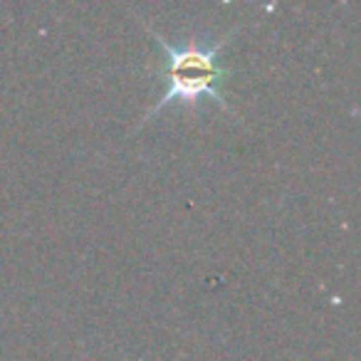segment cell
<instances>
[{"instance_id":"cell-1","label":"cell","mask_w":361,"mask_h":361,"mask_svg":"<svg viewBox=\"0 0 361 361\" xmlns=\"http://www.w3.org/2000/svg\"><path fill=\"white\" fill-rule=\"evenodd\" d=\"M141 25L151 32L156 45H159L161 52L166 55V67L161 70V75L169 80V87H166V92L161 94V99L141 116L136 129L149 124L156 114H161V111L169 109V106H173V104L191 106V104H198L203 97L213 99L223 111H228V114L235 119V111L231 109V104L226 102V94L218 90V85H221L223 77H228V72H231L221 65V52H223V47L231 42V37L238 32V27H231V30H228L221 40L213 42V45L188 42V45H183V47H173L164 35H159L149 23H141Z\"/></svg>"}]
</instances>
